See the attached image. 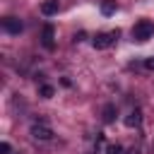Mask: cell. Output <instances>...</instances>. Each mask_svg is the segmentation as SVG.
Listing matches in <instances>:
<instances>
[{"label": "cell", "instance_id": "6da1fadb", "mask_svg": "<svg viewBox=\"0 0 154 154\" xmlns=\"http://www.w3.org/2000/svg\"><path fill=\"white\" fill-rule=\"evenodd\" d=\"M154 36V22L152 19H140L135 26H132V38L137 41V43H144V41H149Z\"/></svg>", "mask_w": 154, "mask_h": 154}, {"label": "cell", "instance_id": "7a4b0ae2", "mask_svg": "<svg viewBox=\"0 0 154 154\" xmlns=\"http://www.w3.org/2000/svg\"><path fill=\"white\" fill-rule=\"evenodd\" d=\"M118 36H120V31L116 29V31H99L94 38H91V43H94V48H99V51H103V48H108V46H113L116 41H118Z\"/></svg>", "mask_w": 154, "mask_h": 154}, {"label": "cell", "instance_id": "3957f363", "mask_svg": "<svg viewBox=\"0 0 154 154\" xmlns=\"http://www.w3.org/2000/svg\"><path fill=\"white\" fill-rule=\"evenodd\" d=\"M31 137L41 140V142H48V140H53V130L46 120H36V123H31Z\"/></svg>", "mask_w": 154, "mask_h": 154}, {"label": "cell", "instance_id": "277c9868", "mask_svg": "<svg viewBox=\"0 0 154 154\" xmlns=\"http://www.w3.org/2000/svg\"><path fill=\"white\" fill-rule=\"evenodd\" d=\"M41 46L46 51H53L55 48V29H53V24H46L41 29Z\"/></svg>", "mask_w": 154, "mask_h": 154}, {"label": "cell", "instance_id": "5b68a950", "mask_svg": "<svg viewBox=\"0 0 154 154\" xmlns=\"http://www.w3.org/2000/svg\"><path fill=\"white\" fill-rule=\"evenodd\" d=\"M2 29H5L7 34H19V31L24 29V24H22L19 17H5V19H2Z\"/></svg>", "mask_w": 154, "mask_h": 154}, {"label": "cell", "instance_id": "8992f818", "mask_svg": "<svg viewBox=\"0 0 154 154\" xmlns=\"http://www.w3.org/2000/svg\"><path fill=\"white\" fill-rule=\"evenodd\" d=\"M58 10H60L58 0H43V2H41V14H46V17L58 14Z\"/></svg>", "mask_w": 154, "mask_h": 154}, {"label": "cell", "instance_id": "52a82bcc", "mask_svg": "<svg viewBox=\"0 0 154 154\" xmlns=\"http://www.w3.org/2000/svg\"><path fill=\"white\" fill-rule=\"evenodd\" d=\"M123 123H125L128 128H137V125L142 123V111H140V108H132V111L125 116V120H123Z\"/></svg>", "mask_w": 154, "mask_h": 154}, {"label": "cell", "instance_id": "ba28073f", "mask_svg": "<svg viewBox=\"0 0 154 154\" xmlns=\"http://www.w3.org/2000/svg\"><path fill=\"white\" fill-rule=\"evenodd\" d=\"M116 116H118L116 103H106V106H103V123H106V125H108V123H113V120H116Z\"/></svg>", "mask_w": 154, "mask_h": 154}, {"label": "cell", "instance_id": "9c48e42d", "mask_svg": "<svg viewBox=\"0 0 154 154\" xmlns=\"http://www.w3.org/2000/svg\"><path fill=\"white\" fill-rule=\"evenodd\" d=\"M116 7H118L116 0H103V2H101V12H103V14H113Z\"/></svg>", "mask_w": 154, "mask_h": 154}, {"label": "cell", "instance_id": "30bf717a", "mask_svg": "<svg viewBox=\"0 0 154 154\" xmlns=\"http://www.w3.org/2000/svg\"><path fill=\"white\" fill-rule=\"evenodd\" d=\"M38 91H41V96H43V99H51V96H53V94H55V89H53V87H51V84H43V87H41V89H38Z\"/></svg>", "mask_w": 154, "mask_h": 154}, {"label": "cell", "instance_id": "8fae6325", "mask_svg": "<svg viewBox=\"0 0 154 154\" xmlns=\"http://www.w3.org/2000/svg\"><path fill=\"white\" fill-rule=\"evenodd\" d=\"M106 154H123V147L120 144H108L106 147Z\"/></svg>", "mask_w": 154, "mask_h": 154}, {"label": "cell", "instance_id": "7c38bea8", "mask_svg": "<svg viewBox=\"0 0 154 154\" xmlns=\"http://www.w3.org/2000/svg\"><path fill=\"white\" fill-rule=\"evenodd\" d=\"M0 154H12V147H10V142H0Z\"/></svg>", "mask_w": 154, "mask_h": 154}, {"label": "cell", "instance_id": "4fadbf2b", "mask_svg": "<svg viewBox=\"0 0 154 154\" xmlns=\"http://www.w3.org/2000/svg\"><path fill=\"white\" fill-rule=\"evenodd\" d=\"M144 67H147V70H154V55L144 58Z\"/></svg>", "mask_w": 154, "mask_h": 154}]
</instances>
